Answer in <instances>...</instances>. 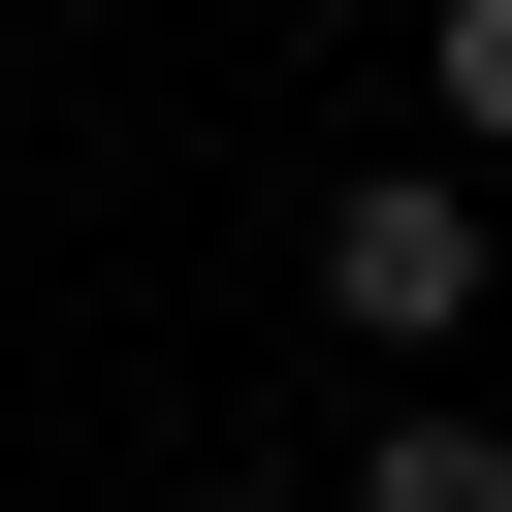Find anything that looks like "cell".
<instances>
[{
  "label": "cell",
  "mask_w": 512,
  "mask_h": 512,
  "mask_svg": "<svg viewBox=\"0 0 512 512\" xmlns=\"http://www.w3.org/2000/svg\"><path fill=\"white\" fill-rule=\"evenodd\" d=\"M352 512H512V448H480V416H448V384H416V416H384V448H352Z\"/></svg>",
  "instance_id": "7a4b0ae2"
},
{
  "label": "cell",
  "mask_w": 512,
  "mask_h": 512,
  "mask_svg": "<svg viewBox=\"0 0 512 512\" xmlns=\"http://www.w3.org/2000/svg\"><path fill=\"white\" fill-rule=\"evenodd\" d=\"M416 96H448V160H512V0H416Z\"/></svg>",
  "instance_id": "3957f363"
},
{
  "label": "cell",
  "mask_w": 512,
  "mask_h": 512,
  "mask_svg": "<svg viewBox=\"0 0 512 512\" xmlns=\"http://www.w3.org/2000/svg\"><path fill=\"white\" fill-rule=\"evenodd\" d=\"M480 288H512V256H480V160H352V192H320V320H352V352H448Z\"/></svg>",
  "instance_id": "6da1fadb"
}]
</instances>
